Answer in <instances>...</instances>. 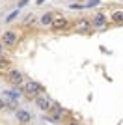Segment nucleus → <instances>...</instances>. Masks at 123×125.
<instances>
[{
	"mask_svg": "<svg viewBox=\"0 0 123 125\" xmlns=\"http://www.w3.org/2000/svg\"><path fill=\"white\" fill-rule=\"evenodd\" d=\"M24 92H26V95H30V97H34V99H36L37 95L45 94V86H43V84H39V82H36V80H26Z\"/></svg>",
	"mask_w": 123,
	"mask_h": 125,
	"instance_id": "1",
	"label": "nucleus"
},
{
	"mask_svg": "<svg viewBox=\"0 0 123 125\" xmlns=\"http://www.w3.org/2000/svg\"><path fill=\"white\" fill-rule=\"evenodd\" d=\"M8 82H10L11 86H22V84H24V75H22V71H19V69L8 71Z\"/></svg>",
	"mask_w": 123,
	"mask_h": 125,
	"instance_id": "2",
	"label": "nucleus"
},
{
	"mask_svg": "<svg viewBox=\"0 0 123 125\" xmlns=\"http://www.w3.org/2000/svg\"><path fill=\"white\" fill-rule=\"evenodd\" d=\"M13 116H15L17 123H20V125H28L32 121V118H34L32 112H30V110H26V108H17Z\"/></svg>",
	"mask_w": 123,
	"mask_h": 125,
	"instance_id": "3",
	"label": "nucleus"
},
{
	"mask_svg": "<svg viewBox=\"0 0 123 125\" xmlns=\"http://www.w3.org/2000/svg\"><path fill=\"white\" fill-rule=\"evenodd\" d=\"M36 106L41 110V112H45V114H47V112L51 110V106H52V101L41 94V95H37V97H36Z\"/></svg>",
	"mask_w": 123,
	"mask_h": 125,
	"instance_id": "4",
	"label": "nucleus"
},
{
	"mask_svg": "<svg viewBox=\"0 0 123 125\" xmlns=\"http://www.w3.org/2000/svg\"><path fill=\"white\" fill-rule=\"evenodd\" d=\"M47 114H49V118H47V120H51V121H60V120H62V106H60L58 103H52L51 110H49Z\"/></svg>",
	"mask_w": 123,
	"mask_h": 125,
	"instance_id": "5",
	"label": "nucleus"
},
{
	"mask_svg": "<svg viewBox=\"0 0 123 125\" xmlns=\"http://www.w3.org/2000/svg\"><path fill=\"white\" fill-rule=\"evenodd\" d=\"M2 43H4V45H15L17 43V32L6 30L4 34H2Z\"/></svg>",
	"mask_w": 123,
	"mask_h": 125,
	"instance_id": "6",
	"label": "nucleus"
},
{
	"mask_svg": "<svg viewBox=\"0 0 123 125\" xmlns=\"http://www.w3.org/2000/svg\"><path fill=\"white\" fill-rule=\"evenodd\" d=\"M52 22H54V15H52L51 11H45V13L39 17V24L45 26V28H52Z\"/></svg>",
	"mask_w": 123,
	"mask_h": 125,
	"instance_id": "7",
	"label": "nucleus"
},
{
	"mask_svg": "<svg viewBox=\"0 0 123 125\" xmlns=\"http://www.w3.org/2000/svg\"><path fill=\"white\" fill-rule=\"evenodd\" d=\"M92 26H95V28L106 26V15L104 13H95V17L92 19Z\"/></svg>",
	"mask_w": 123,
	"mask_h": 125,
	"instance_id": "8",
	"label": "nucleus"
},
{
	"mask_svg": "<svg viewBox=\"0 0 123 125\" xmlns=\"http://www.w3.org/2000/svg\"><path fill=\"white\" fill-rule=\"evenodd\" d=\"M65 26H67V19H65V17H54L52 28H56V30H62V28H65Z\"/></svg>",
	"mask_w": 123,
	"mask_h": 125,
	"instance_id": "9",
	"label": "nucleus"
},
{
	"mask_svg": "<svg viewBox=\"0 0 123 125\" xmlns=\"http://www.w3.org/2000/svg\"><path fill=\"white\" fill-rule=\"evenodd\" d=\"M19 13H20V8H15V10L11 11L10 15L6 17V21H8V22H11V21H13V19H15V17H19Z\"/></svg>",
	"mask_w": 123,
	"mask_h": 125,
	"instance_id": "10",
	"label": "nucleus"
},
{
	"mask_svg": "<svg viewBox=\"0 0 123 125\" xmlns=\"http://www.w3.org/2000/svg\"><path fill=\"white\" fill-rule=\"evenodd\" d=\"M8 106H10V103H8V99L0 95V110H6V108H8Z\"/></svg>",
	"mask_w": 123,
	"mask_h": 125,
	"instance_id": "11",
	"label": "nucleus"
},
{
	"mask_svg": "<svg viewBox=\"0 0 123 125\" xmlns=\"http://www.w3.org/2000/svg\"><path fill=\"white\" fill-rule=\"evenodd\" d=\"M112 19L114 21H123V11H116V13L112 15Z\"/></svg>",
	"mask_w": 123,
	"mask_h": 125,
	"instance_id": "12",
	"label": "nucleus"
},
{
	"mask_svg": "<svg viewBox=\"0 0 123 125\" xmlns=\"http://www.w3.org/2000/svg\"><path fill=\"white\" fill-rule=\"evenodd\" d=\"M99 2H101V0H88V2H86V8H95Z\"/></svg>",
	"mask_w": 123,
	"mask_h": 125,
	"instance_id": "13",
	"label": "nucleus"
},
{
	"mask_svg": "<svg viewBox=\"0 0 123 125\" xmlns=\"http://www.w3.org/2000/svg\"><path fill=\"white\" fill-rule=\"evenodd\" d=\"M78 26H80V28H88V26H92V22H88V21H84V19H80V21H78Z\"/></svg>",
	"mask_w": 123,
	"mask_h": 125,
	"instance_id": "14",
	"label": "nucleus"
},
{
	"mask_svg": "<svg viewBox=\"0 0 123 125\" xmlns=\"http://www.w3.org/2000/svg\"><path fill=\"white\" fill-rule=\"evenodd\" d=\"M6 67H8V60L0 58V71H2V69H6Z\"/></svg>",
	"mask_w": 123,
	"mask_h": 125,
	"instance_id": "15",
	"label": "nucleus"
},
{
	"mask_svg": "<svg viewBox=\"0 0 123 125\" xmlns=\"http://www.w3.org/2000/svg\"><path fill=\"white\" fill-rule=\"evenodd\" d=\"M28 2H30V0H19V2H17V8H24Z\"/></svg>",
	"mask_w": 123,
	"mask_h": 125,
	"instance_id": "16",
	"label": "nucleus"
},
{
	"mask_svg": "<svg viewBox=\"0 0 123 125\" xmlns=\"http://www.w3.org/2000/svg\"><path fill=\"white\" fill-rule=\"evenodd\" d=\"M2 49H4V43L0 41V54H2Z\"/></svg>",
	"mask_w": 123,
	"mask_h": 125,
	"instance_id": "17",
	"label": "nucleus"
},
{
	"mask_svg": "<svg viewBox=\"0 0 123 125\" xmlns=\"http://www.w3.org/2000/svg\"><path fill=\"white\" fill-rule=\"evenodd\" d=\"M67 125H80V123H77V121H71V123H67Z\"/></svg>",
	"mask_w": 123,
	"mask_h": 125,
	"instance_id": "18",
	"label": "nucleus"
}]
</instances>
